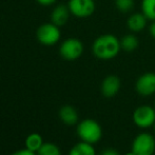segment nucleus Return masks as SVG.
I'll list each match as a JSON object with an SVG mask.
<instances>
[{
    "mask_svg": "<svg viewBox=\"0 0 155 155\" xmlns=\"http://www.w3.org/2000/svg\"><path fill=\"white\" fill-rule=\"evenodd\" d=\"M121 50L120 40L113 34L98 36L92 45V52L100 60H111L119 54Z\"/></svg>",
    "mask_w": 155,
    "mask_h": 155,
    "instance_id": "f257e3e1",
    "label": "nucleus"
},
{
    "mask_svg": "<svg viewBox=\"0 0 155 155\" xmlns=\"http://www.w3.org/2000/svg\"><path fill=\"white\" fill-rule=\"evenodd\" d=\"M77 135L81 141L94 145L101 138L102 129L96 120L87 118L77 124Z\"/></svg>",
    "mask_w": 155,
    "mask_h": 155,
    "instance_id": "f03ea898",
    "label": "nucleus"
},
{
    "mask_svg": "<svg viewBox=\"0 0 155 155\" xmlns=\"http://www.w3.org/2000/svg\"><path fill=\"white\" fill-rule=\"evenodd\" d=\"M133 123L138 128L148 129L155 124V108L149 104L137 107L133 112Z\"/></svg>",
    "mask_w": 155,
    "mask_h": 155,
    "instance_id": "7ed1b4c3",
    "label": "nucleus"
},
{
    "mask_svg": "<svg viewBox=\"0 0 155 155\" xmlns=\"http://www.w3.org/2000/svg\"><path fill=\"white\" fill-rule=\"evenodd\" d=\"M60 30L59 27L51 23H43L38 28L36 33L37 40L43 45H54L59 41L60 39Z\"/></svg>",
    "mask_w": 155,
    "mask_h": 155,
    "instance_id": "20e7f679",
    "label": "nucleus"
},
{
    "mask_svg": "<svg viewBox=\"0 0 155 155\" xmlns=\"http://www.w3.org/2000/svg\"><path fill=\"white\" fill-rule=\"evenodd\" d=\"M132 151L136 155H153L155 152V138L150 133H140L132 143Z\"/></svg>",
    "mask_w": 155,
    "mask_h": 155,
    "instance_id": "39448f33",
    "label": "nucleus"
},
{
    "mask_svg": "<svg viewBox=\"0 0 155 155\" xmlns=\"http://www.w3.org/2000/svg\"><path fill=\"white\" fill-rule=\"evenodd\" d=\"M84 53V45L77 38H69L61 43L59 48L60 56L65 60L73 61L80 57Z\"/></svg>",
    "mask_w": 155,
    "mask_h": 155,
    "instance_id": "423d86ee",
    "label": "nucleus"
},
{
    "mask_svg": "<svg viewBox=\"0 0 155 155\" xmlns=\"http://www.w3.org/2000/svg\"><path fill=\"white\" fill-rule=\"evenodd\" d=\"M70 12L77 18H87L95 12L96 4L94 0H69Z\"/></svg>",
    "mask_w": 155,
    "mask_h": 155,
    "instance_id": "0eeeda50",
    "label": "nucleus"
},
{
    "mask_svg": "<svg viewBox=\"0 0 155 155\" xmlns=\"http://www.w3.org/2000/svg\"><path fill=\"white\" fill-rule=\"evenodd\" d=\"M135 90L141 96H151L155 94V73L147 72L137 78Z\"/></svg>",
    "mask_w": 155,
    "mask_h": 155,
    "instance_id": "6e6552de",
    "label": "nucleus"
},
{
    "mask_svg": "<svg viewBox=\"0 0 155 155\" xmlns=\"http://www.w3.org/2000/svg\"><path fill=\"white\" fill-rule=\"evenodd\" d=\"M121 88V81L118 76L109 75L102 80L100 91L101 94L107 98H112L119 92Z\"/></svg>",
    "mask_w": 155,
    "mask_h": 155,
    "instance_id": "1a4fd4ad",
    "label": "nucleus"
},
{
    "mask_svg": "<svg viewBox=\"0 0 155 155\" xmlns=\"http://www.w3.org/2000/svg\"><path fill=\"white\" fill-rule=\"evenodd\" d=\"M147 17L143 13H134L130 15L127 20V27L132 33H139L145 30L147 25Z\"/></svg>",
    "mask_w": 155,
    "mask_h": 155,
    "instance_id": "9d476101",
    "label": "nucleus"
},
{
    "mask_svg": "<svg viewBox=\"0 0 155 155\" xmlns=\"http://www.w3.org/2000/svg\"><path fill=\"white\" fill-rule=\"evenodd\" d=\"M59 118L67 126H74L78 123V112L74 107L72 106H63L59 110Z\"/></svg>",
    "mask_w": 155,
    "mask_h": 155,
    "instance_id": "9b49d317",
    "label": "nucleus"
},
{
    "mask_svg": "<svg viewBox=\"0 0 155 155\" xmlns=\"http://www.w3.org/2000/svg\"><path fill=\"white\" fill-rule=\"evenodd\" d=\"M70 14H71V12H70L68 5H62V4L57 5L52 12V22L57 25V27H62L68 22Z\"/></svg>",
    "mask_w": 155,
    "mask_h": 155,
    "instance_id": "f8f14e48",
    "label": "nucleus"
},
{
    "mask_svg": "<svg viewBox=\"0 0 155 155\" xmlns=\"http://www.w3.org/2000/svg\"><path fill=\"white\" fill-rule=\"evenodd\" d=\"M138 45L139 40L134 34H127L120 39L121 50H124V52H128V53L135 51L138 48Z\"/></svg>",
    "mask_w": 155,
    "mask_h": 155,
    "instance_id": "ddd939ff",
    "label": "nucleus"
},
{
    "mask_svg": "<svg viewBox=\"0 0 155 155\" xmlns=\"http://www.w3.org/2000/svg\"><path fill=\"white\" fill-rule=\"evenodd\" d=\"M69 155H96V151L93 145L80 141L70 150Z\"/></svg>",
    "mask_w": 155,
    "mask_h": 155,
    "instance_id": "4468645a",
    "label": "nucleus"
},
{
    "mask_svg": "<svg viewBox=\"0 0 155 155\" xmlns=\"http://www.w3.org/2000/svg\"><path fill=\"white\" fill-rule=\"evenodd\" d=\"M42 145H43L42 136L40 134H38V133H32L25 139V148L31 150L33 152H36V153Z\"/></svg>",
    "mask_w": 155,
    "mask_h": 155,
    "instance_id": "2eb2a0df",
    "label": "nucleus"
},
{
    "mask_svg": "<svg viewBox=\"0 0 155 155\" xmlns=\"http://www.w3.org/2000/svg\"><path fill=\"white\" fill-rule=\"evenodd\" d=\"M140 8L148 20L155 21V0H141Z\"/></svg>",
    "mask_w": 155,
    "mask_h": 155,
    "instance_id": "dca6fc26",
    "label": "nucleus"
},
{
    "mask_svg": "<svg viewBox=\"0 0 155 155\" xmlns=\"http://www.w3.org/2000/svg\"><path fill=\"white\" fill-rule=\"evenodd\" d=\"M37 155H61V151L55 143H43L41 148L37 151Z\"/></svg>",
    "mask_w": 155,
    "mask_h": 155,
    "instance_id": "f3484780",
    "label": "nucleus"
},
{
    "mask_svg": "<svg viewBox=\"0 0 155 155\" xmlns=\"http://www.w3.org/2000/svg\"><path fill=\"white\" fill-rule=\"evenodd\" d=\"M134 0H115V6L120 13L127 14L134 8Z\"/></svg>",
    "mask_w": 155,
    "mask_h": 155,
    "instance_id": "a211bd4d",
    "label": "nucleus"
},
{
    "mask_svg": "<svg viewBox=\"0 0 155 155\" xmlns=\"http://www.w3.org/2000/svg\"><path fill=\"white\" fill-rule=\"evenodd\" d=\"M11 155H37L36 152H33L31 150L29 149H20V150H17V151H15L13 154Z\"/></svg>",
    "mask_w": 155,
    "mask_h": 155,
    "instance_id": "6ab92c4d",
    "label": "nucleus"
},
{
    "mask_svg": "<svg viewBox=\"0 0 155 155\" xmlns=\"http://www.w3.org/2000/svg\"><path fill=\"white\" fill-rule=\"evenodd\" d=\"M100 155H120V154H119L116 150L109 148V149H106L104 151H102L101 153H100Z\"/></svg>",
    "mask_w": 155,
    "mask_h": 155,
    "instance_id": "aec40b11",
    "label": "nucleus"
},
{
    "mask_svg": "<svg viewBox=\"0 0 155 155\" xmlns=\"http://www.w3.org/2000/svg\"><path fill=\"white\" fill-rule=\"evenodd\" d=\"M36 1L42 5H51V4L55 3L56 0H36Z\"/></svg>",
    "mask_w": 155,
    "mask_h": 155,
    "instance_id": "412c9836",
    "label": "nucleus"
},
{
    "mask_svg": "<svg viewBox=\"0 0 155 155\" xmlns=\"http://www.w3.org/2000/svg\"><path fill=\"white\" fill-rule=\"evenodd\" d=\"M149 33L151 35L152 38L155 39V21H152L151 25L149 27Z\"/></svg>",
    "mask_w": 155,
    "mask_h": 155,
    "instance_id": "4be33fe9",
    "label": "nucleus"
},
{
    "mask_svg": "<svg viewBox=\"0 0 155 155\" xmlns=\"http://www.w3.org/2000/svg\"><path fill=\"white\" fill-rule=\"evenodd\" d=\"M124 155H136V154H135L134 152H133L132 150H131V152H127V153L124 154Z\"/></svg>",
    "mask_w": 155,
    "mask_h": 155,
    "instance_id": "5701e85b",
    "label": "nucleus"
},
{
    "mask_svg": "<svg viewBox=\"0 0 155 155\" xmlns=\"http://www.w3.org/2000/svg\"><path fill=\"white\" fill-rule=\"evenodd\" d=\"M153 127H154V130H155V124H154V126H153Z\"/></svg>",
    "mask_w": 155,
    "mask_h": 155,
    "instance_id": "b1692460",
    "label": "nucleus"
},
{
    "mask_svg": "<svg viewBox=\"0 0 155 155\" xmlns=\"http://www.w3.org/2000/svg\"><path fill=\"white\" fill-rule=\"evenodd\" d=\"M154 108H155V102H154Z\"/></svg>",
    "mask_w": 155,
    "mask_h": 155,
    "instance_id": "393cba45",
    "label": "nucleus"
}]
</instances>
